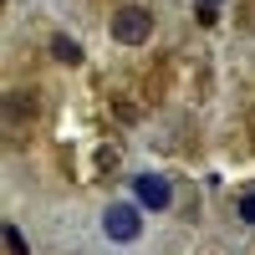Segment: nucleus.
<instances>
[{
  "instance_id": "obj_1",
  "label": "nucleus",
  "mask_w": 255,
  "mask_h": 255,
  "mask_svg": "<svg viewBox=\"0 0 255 255\" xmlns=\"http://www.w3.org/2000/svg\"><path fill=\"white\" fill-rule=\"evenodd\" d=\"M148 31H153V15H148L143 5H123L113 15V41H123V46H143Z\"/></svg>"
},
{
  "instance_id": "obj_2",
  "label": "nucleus",
  "mask_w": 255,
  "mask_h": 255,
  "mask_svg": "<svg viewBox=\"0 0 255 255\" xmlns=\"http://www.w3.org/2000/svg\"><path fill=\"white\" fill-rule=\"evenodd\" d=\"M102 230H108V240H118V245L138 240V230H143L138 204H108V215H102Z\"/></svg>"
},
{
  "instance_id": "obj_3",
  "label": "nucleus",
  "mask_w": 255,
  "mask_h": 255,
  "mask_svg": "<svg viewBox=\"0 0 255 255\" xmlns=\"http://www.w3.org/2000/svg\"><path fill=\"white\" fill-rule=\"evenodd\" d=\"M133 194L143 199V209H168V204H174V189H168V179H158V174H138Z\"/></svg>"
},
{
  "instance_id": "obj_4",
  "label": "nucleus",
  "mask_w": 255,
  "mask_h": 255,
  "mask_svg": "<svg viewBox=\"0 0 255 255\" xmlns=\"http://www.w3.org/2000/svg\"><path fill=\"white\" fill-rule=\"evenodd\" d=\"M51 56H56V61H67V67H77V61H82V51H77V41H72V36H56V41H51Z\"/></svg>"
},
{
  "instance_id": "obj_5",
  "label": "nucleus",
  "mask_w": 255,
  "mask_h": 255,
  "mask_svg": "<svg viewBox=\"0 0 255 255\" xmlns=\"http://www.w3.org/2000/svg\"><path fill=\"white\" fill-rule=\"evenodd\" d=\"M5 250H10V255H26V250H31V245H26V235H20L15 225H5Z\"/></svg>"
},
{
  "instance_id": "obj_6",
  "label": "nucleus",
  "mask_w": 255,
  "mask_h": 255,
  "mask_svg": "<svg viewBox=\"0 0 255 255\" xmlns=\"http://www.w3.org/2000/svg\"><path fill=\"white\" fill-rule=\"evenodd\" d=\"M215 15H220V0H199V20L204 26H215Z\"/></svg>"
},
{
  "instance_id": "obj_7",
  "label": "nucleus",
  "mask_w": 255,
  "mask_h": 255,
  "mask_svg": "<svg viewBox=\"0 0 255 255\" xmlns=\"http://www.w3.org/2000/svg\"><path fill=\"white\" fill-rule=\"evenodd\" d=\"M240 220H245V225H255V189L240 199Z\"/></svg>"
}]
</instances>
